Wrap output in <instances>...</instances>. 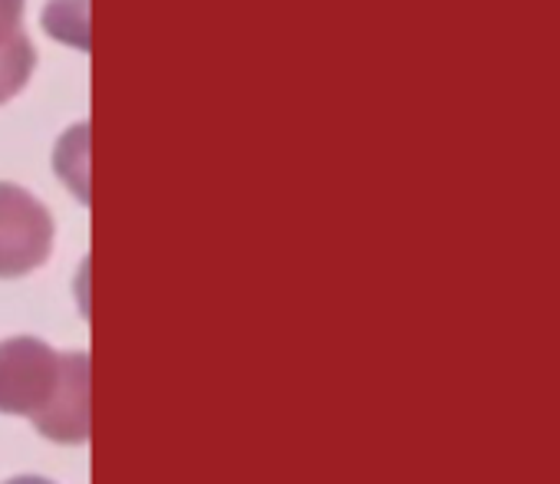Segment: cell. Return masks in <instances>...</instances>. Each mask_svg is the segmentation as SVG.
Segmentation results:
<instances>
[{"instance_id":"cell-1","label":"cell","mask_w":560,"mask_h":484,"mask_svg":"<svg viewBox=\"0 0 560 484\" xmlns=\"http://www.w3.org/2000/svg\"><path fill=\"white\" fill-rule=\"evenodd\" d=\"M63 376V356L37 337L0 343V412L27 415L47 409Z\"/></svg>"},{"instance_id":"cell-2","label":"cell","mask_w":560,"mask_h":484,"mask_svg":"<svg viewBox=\"0 0 560 484\" xmlns=\"http://www.w3.org/2000/svg\"><path fill=\"white\" fill-rule=\"evenodd\" d=\"M54 251V217L24 188L0 181V278H24Z\"/></svg>"},{"instance_id":"cell-3","label":"cell","mask_w":560,"mask_h":484,"mask_svg":"<svg viewBox=\"0 0 560 484\" xmlns=\"http://www.w3.org/2000/svg\"><path fill=\"white\" fill-rule=\"evenodd\" d=\"M34 425L40 435L63 445H80L90 438V356L86 353L63 356L60 386L47 402V409L34 415Z\"/></svg>"},{"instance_id":"cell-4","label":"cell","mask_w":560,"mask_h":484,"mask_svg":"<svg viewBox=\"0 0 560 484\" xmlns=\"http://www.w3.org/2000/svg\"><path fill=\"white\" fill-rule=\"evenodd\" d=\"M34 67H37V50L24 31L0 40V103L14 99L31 83Z\"/></svg>"},{"instance_id":"cell-5","label":"cell","mask_w":560,"mask_h":484,"mask_svg":"<svg viewBox=\"0 0 560 484\" xmlns=\"http://www.w3.org/2000/svg\"><path fill=\"white\" fill-rule=\"evenodd\" d=\"M24 0H0V40H8L21 31Z\"/></svg>"},{"instance_id":"cell-6","label":"cell","mask_w":560,"mask_h":484,"mask_svg":"<svg viewBox=\"0 0 560 484\" xmlns=\"http://www.w3.org/2000/svg\"><path fill=\"white\" fill-rule=\"evenodd\" d=\"M8 484H50V481H44V477H37V474H21V477H14V481H8Z\"/></svg>"}]
</instances>
